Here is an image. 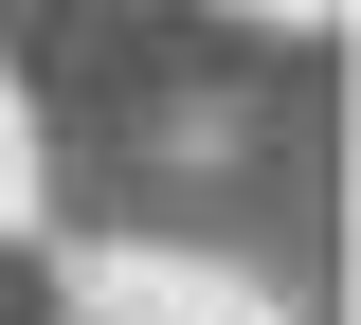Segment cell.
<instances>
[{"label": "cell", "instance_id": "6da1fadb", "mask_svg": "<svg viewBox=\"0 0 361 325\" xmlns=\"http://www.w3.org/2000/svg\"><path fill=\"white\" fill-rule=\"evenodd\" d=\"M109 325H199V307H109Z\"/></svg>", "mask_w": 361, "mask_h": 325}]
</instances>
